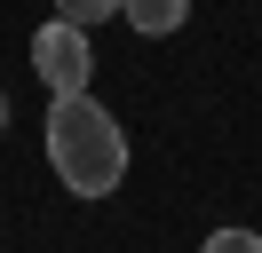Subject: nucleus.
<instances>
[{"label":"nucleus","instance_id":"obj_5","mask_svg":"<svg viewBox=\"0 0 262 253\" xmlns=\"http://www.w3.org/2000/svg\"><path fill=\"white\" fill-rule=\"evenodd\" d=\"M199 253H262V237H254V230H207Z\"/></svg>","mask_w":262,"mask_h":253},{"label":"nucleus","instance_id":"obj_1","mask_svg":"<svg viewBox=\"0 0 262 253\" xmlns=\"http://www.w3.org/2000/svg\"><path fill=\"white\" fill-rule=\"evenodd\" d=\"M40 142H48V166L72 198H112L119 174H127V135L96 95H56Z\"/></svg>","mask_w":262,"mask_h":253},{"label":"nucleus","instance_id":"obj_2","mask_svg":"<svg viewBox=\"0 0 262 253\" xmlns=\"http://www.w3.org/2000/svg\"><path fill=\"white\" fill-rule=\"evenodd\" d=\"M32 71L48 79V95H88V71H96L88 24H72V16H48V24L32 32Z\"/></svg>","mask_w":262,"mask_h":253},{"label":"nucleus","instance_id":"obj_6","mask_svg":"<svg viewBox=\"0 0 262 253\" xmlns=\"http://www.w3.org/2000/svg\"><path fill=\"white\" fill-rule=\"evenodd\" d=\"M0 127H8V103H0Z\"/></svg>","mask_w":262,"mask_h":253},{"label":"nucleus","instance_id":"obj_3","mask_svg":"<svg viewBox=\"0 0 262 253\" xmlns=\"http://www.w3.org/2000/svg\"><path fill=\"white\" fill-rule=\"evenodd\" d=\"M119 16H127L143 40H167V32H183V16H191V0H119Z\"/></svg>","mask_w":262,"mask_h":253},{"label":"nucleus","instance_id":"obj_4","mask_svg":"<svg viewBox=\"0 0 262 253\" xmlns=\"http://www.w3.org/2000/svg\"><path fill=\"white\" fill-rule=\"evenodd\" d=\"M48 8H56V16H72V24H88V32H96L103 16H119V0H48Z\"/></svg>","mask_w":262,"mask_h":253}]
</instances>
